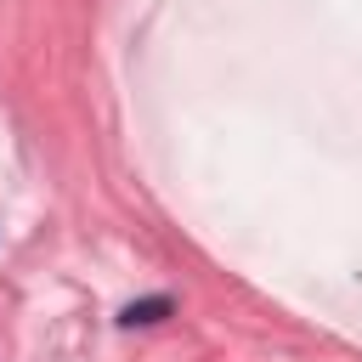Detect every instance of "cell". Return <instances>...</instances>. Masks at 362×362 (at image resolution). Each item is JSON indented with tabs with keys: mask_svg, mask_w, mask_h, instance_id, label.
I'll return each instance as SVG.
<instances>
[{
	"mask_svg": "<svg viewBox=\"0 0 362 362\" xmlns=\"http://www.w3.org/2000/svg\"><path fill=\"white\" fill-rule=\"evenodd\" d=\"M170 311H175V300H170V294H153V300H130V305L119 311V322H124V328H147V322H164Z\"/></svg>",
	"mask_w": 362,
	"mask_h": 362,
	"instance_id": "cell-1",
	"label": "cell"
}]
</instances>
